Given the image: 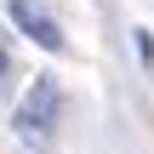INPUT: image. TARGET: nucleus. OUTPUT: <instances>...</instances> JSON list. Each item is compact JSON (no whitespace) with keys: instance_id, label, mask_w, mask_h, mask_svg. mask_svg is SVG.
<instances>
[{"instance_id":"f257e3e1","label":"nucleus","mask_w":154,"mask_h":154,"mask_svg":"<svg viewBox=\"0 0 154 154\" xmlns=\"http://www.w3.org/2000/svg\"><path fill=\"white\" fill-rule=\"evenodd\" d=\"M57 114H63V86H57V74H34V86H29L23 103H17V131H23L29 143H46L51 126H57Z\"/></svg>"},{"instance_id":"f03ea898","label":"nucleus","mask_w":154,"mask_h":154,"mask_svg":"<svg viewBox=\"0 0 154 154\" xmlns=\"http://www.w3.org/2000/svg\"><path fill=\"white\" fill-rule=\"evenodd\" d=\"M6 11H11V23L29 34V40H40L46 51H69V40H63V23L40 6V0H6Z\"/></svg>"},{"instance_id":"7ed1b4c3","label":"nucleus","mask_w":154,"mask_h":154,"mask_svg":"<svg viewBox=\"0 0 154 154\" xmlns=\"http://www.w3.org/2000/svg\"><path fill=\"white\" fill-rule=\"evenodd\" d=\"M6 63H11V57H6V46H0V80H6Z\"/></svg>"}]
</instances>
